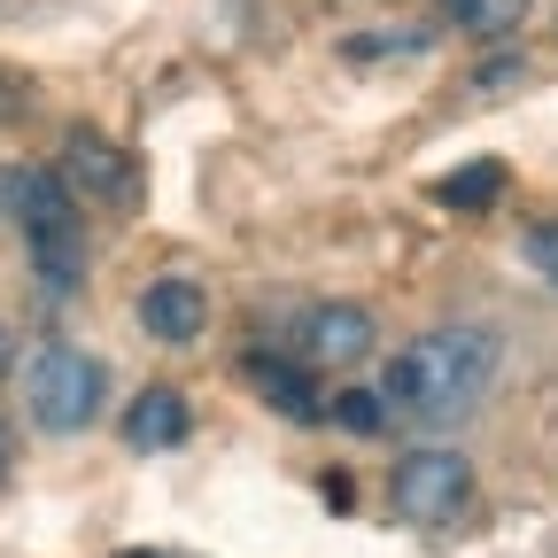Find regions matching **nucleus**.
<instances>
[{"label": "nucleus", "mask_w": 558, "mask_h": 558, "mask_svg": "<svg viewBox=\"0 0 558 558\" xmlns=\"http://www.w3.org/2000/svg\"><path fill=\"white\" fill-rule=\"evenodd\" d=\"M520 256H527V264L550 279V288H558V218H550V226H535V233L520 241Z\"/></svg>", "instance_id": "obj_13"}, {"label": "nucleus", "mask_w": 558, "mask_h": 558, "mask_svg": "<svg viewBox=\"0 0 558 558\" xmlns=\"http://www.w3.org/2000/svg\"><path fill=\"white\" fill-rule=\"evenodd\" d=\"M333 418H341L349 435H380V427H388V403H380L373 388H349V396H333Z\"/></svg>", "instance_id": "obj_12"}, {"label": "nucleus", "mask_w": 558, "mask_h": 558, "mask_svg": "<svg viewBox=\"0 0 558 558\" xmlns=\"http://www.w3.org/2000/svg\"><path fill=\"white\" fill-rule=\"evenodd\" d=\"M497 186H505V171H497V163H473V171L442 179V202H450V209H481V202H497Z\"/></svg>", "instance_id": "obj_11"}, {"label": "nucleus", "mask_w": 558, "mask_h": 558, "mask_svg": "<svg viewBox=\"0 0 558 558\" xmlns=\"http://www.w3.org/2000/svg\"><path fill=\"white\" fill-rule=\"evenodd\" d=\"M388 505H396V520H411V527H450V520L473 505V465H465L458 450H411V458H396V473H388Z\"/></svg>", "instance_id": "obj_4"}, {"label": "nucleus", "mask_w": 558, "mask_h": 558, "mask_svg": "<svg viewBox=\"0 0 558 558\" xmlns=\"http://www.w3.org/2000/svg\"><path fill=\"white\" fill-rule=\"evenodd\" d=\"M365 349H380V326L365 303H318L303 318V357L311 365H357Z\"/></svg>", "instance_id": "obj_5"}, {"label": "nucleus", "mask_w": 558, "mask_h": 558, "mask_svg": "<svg viewBox=\"0 0 558 558\" xmlns=\"http://www.w3.org/2000/svg\"><path fill=\"white\" fill-rule=\"evenodd\" d=\"M527 9H535V0H442V16H450L458 32H473V39H505V32H520Z\"/></svg>", "instance_id": "obj_9"}, {"label": "nucleus", "mask_w": 558, "mask_h": 558, "mask_svg": "<svg viewBox=\"0 0 558 558\" xmlns=\"http://www.w3.org/2000/svg\"><path fill=\"white\" fill-rule=\"evenodd\" d=\"M0 202H9V218L32 241L39 288L47 295H78V279H86V226H78V202H70L62 171H9V179H0Z\"/></svg>", "instance_id": "obj_2"}, {"label": "nucleus", "mask_w": 558, "mask_h": 558, "mask_svg": "<svg viewBox=\"0 0 558 558\" xmlns=\"http://www.w3.org/2000/svg\"><path fill=\"white\" fill-rule=\"evenodd\" d=\"M62 186H86L94 202H132V163L109 148V140H94V132H70V148H62Z\"/></svg>", "instance_id": "obj_8"}, {"label": "nucleus", "mask_w": 558, "mask_h": 558, "mask_svg": "<svg viewBox=\"0 0 558 558\" xmlns=\"http://www.w3.org/2000/svg\"><path fill=\"white\" fill-rule=\"evenodd\" d=\"M186 435H194V411H186L179 388H140L132 396V411H124V442L132 450H179Z\"/></svg>", "instance_id": "obj_7"}, {"label": "nucleus", "mask_w": 558, "mask_h": 558, "mask_svg": "<svg viewBox=\"0 0 558 558\" xmlns=\"http://www.w3.org/2000/svg\"><path fill=\"white\" fill-rule=\"evenodd\" d=\"M9 373H16V333L0 326V380H9Z\"/></svg>", "instance_id": "obj_14"}, {"label": "nucleus", "mask_w": 558, "mask_h": 558, "mask_svg": "<svg viewBox=\"0 0 558 558\" xmlns=\"http://www.w3.org/2000/svg\"><path fill=\"white\" fill-rule=\"evenodd\" d=\"M497 365H505V349L488 326H427L388 365L380 403H396V418H418V427H450V418H465L488 396Z\"/></svg>", "instance_id": "obj_1"}, {"label": "nucleus", "mask_w": 558, "mask_h": 558, "mask_svg": "<svg viewBox=\"0 0 558 558\" xmlns=\"http://www.w3.org/2000/svg\"><path fill=\"white\" fill-rule=\"evenodd\" d=\"M140 326H148L156 341H194L209 326V288H194V279H156L148 295H140Z\"/></svg>", "instance_id": "obj_6"}, {"label": "nucleus", "mask_w": 558, "mask_h": 558, "mask_svg": "<svg viewBox=\"0 0 558 558\" xmlns=\"http://www.w3.org/2000/svg\"><path fill=\"white\" fill-rule=\"evenodd\" d=\"M9 465H16V435L0 427V481H9Z\"/></svg>", "instance_id": "obj_15"}, {"label": "nucleus", "mask_w": 558, "mask_h": 558, "mask_svg": "<svg viewBox=\"0 0 558 558\" xmlns=\"http://www.w3.org/2000/svg\"><path fill=\"white\" fill-rule=\"evenodd\" d=\"M256 380H264V396L288 411V418H318L326 403H318V388H311V373H288V365H256Z\"/></svg>", "instance_id": "obj_10"}, {"label": "nucleus", "mask_w": 558, "mask_h": 558, "mask_svg": "<svg viewBox=\"0 0 558 558\" xmlns=\"http://www.w3.org/2000/svg\"><path fill=\"white\" fill-rule=\"evenodd\" d=\"M124 558H156V550H124Z\"/></svg>", "instance_id": "obj_16"}, {"label": "nucleus", "mask_w": 558, "mask_h": 558, "mask_svg": "<svg viewBox=\"0 0 558 558\" xmlns=\"http://www.w3.org/2000/svg\"><path fill=\"white\" fill-rule=\"evenodd\" d=\"M109 396V365L78 341H47L32 373H24V403H32V427L39 435H78L94 427V411Z\"/></svg>", "instance_id": "obj_3"}]
</instances>
